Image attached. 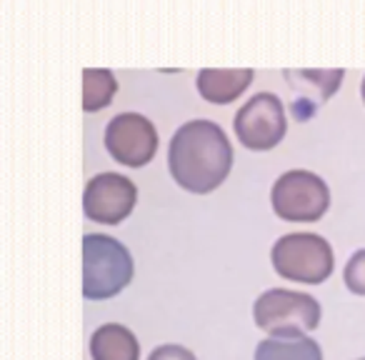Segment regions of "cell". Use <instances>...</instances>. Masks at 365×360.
<instances>
[{
  "mask_svg": "<svg viewBox=\"0 0 365 360\" xmlns=\"http://www.w3.org/2000/svg\"><path fill=\"white\" fill-rule=\"evenodd\" d=\"M168 168L182 190L205 195L223 185L233 168V145L213 120L182 123L168 145Z\"/></svg>",
  "mask_w": 365,
  "mask_h": 360,
  "instance_id": "6da1fadb",
  "label": "cell"
},
{
  "mask_svg": "<svg viewBox=\"0 0 365 360\" xmlns=\"http://www.w3.org/2000/svg\"><path fill=\"white\" fill-rule=\"evenodd\" d=\"M133 255L120 240L103 233L83 238V295L88 300L115 298L133 280Z\"/></svg>",
  "mask_w": 365,
  "mask_h": 360,
  "instance_id": "7a4b0ae2",
  "label": "cell"
},
{
  "mask_svg": "<svg viewBox=\"0 0 365 360\" xmlns=\"http://www.w3.org/2000/svg\"><path fill=\"white\" fill-rule=\"evenodd\" d=\"M270 260L280 278L305 285H320L335 268L333 248L318 233H288L275 240Z\"/></svg>",
  "mask_w": 365,
  "mask_h": 360,
  "instance_id": "3957f363",
  "label": "cell"
},
{
  "mask_svg": "<svg viewBox=\"0 0 365 360\" xmlns=\"http://www.w3.org/2000/svg\"><path fill=\"white\" fill-rule=\"evenodd\" d=\"M253 320L268 335H305L320 325V303L308 293L270 288L255 300Z\"/></svg>",
  "mask_w": 365,
  "mask_h": 360,
  "instance_id": "277c9868",
  "label": "cell"
},
{
  "mask_svg": "<svg viewBox=\"0 0 365 360\" xmlns=\"http://www.w3.org/2000/svg\"><path fill=\"white\" fill-rule=\"evenodd\" d=\"M270 203L280 220L315 223L330 208V190L323 178L310 170H288L270 190Z\"/></svg>",
  "mask_w": 365,
  "mask_h": 360,
  "instance_id": "5b68a950",
  "label": "cell"
},
{
  "mask_svg": "<svg viewBox=\"0 0 365 360\" xmlns=\"http://www.w3.org/2000/svg\"><path fill=\"white\" fill-rule=\"evenodd\" d=\"M235 135L248 150H270L285 138V108L275 93H255L235 113Z\"/></svg>",
  "mask_w": 365,
  "mask_h": 360,
  "instance_id": "8992f818",
  "label": "cell"
},
{
  "mask_svg": "<svg viewBox=\"0 0 365 360\" xmlns=\"http://www.w3.org/2000/svg\"><path fill=\"white\" fill-rule=\"evenodd\" d=\"M138 188L120 173H101L91 178L83 190V213L88 220L103 225H118L133 213Z\"/></svg>",
  "mask_w": 365,
  "mask_h": 360,
  "instance_id": "52a82bcc",
  "label": "cell"
},
{
  "mask_svg": "<svg viewBox=\"0 0 365 360\" xmlns=\"http://www.w3.org/2000/svg\"><path fill=\"white\" fill-rule=\"evenodd\" d=\"M106 148L120 165L143 168L158 150V130L140 113H120L108 123Z\"/></svg>",
  "mask_w": 365,
  "mask_h": 360,
  "instance_id": "ba28073f",
  "label": "cell"
},
{
  "mask_svg": "<svg viewBox=\"0 0 365 360\" xmlns=\"http://www.w3.org/2000/svg\"><path fill=\"white\" fill-rule=\"evenodd\" d=\"M253 83V71L250 68H203L198 73V93L208 103L215 106H225L233 103L248 91Z\"/></svg>",
  "mask_w": 365,
  "mask_h": 360,
  "instance_id": "9c48e42d",
  "label": "cell"
},
{
  "mask_svg": "<svg viewBox=\"0 0 365 360\" xmlns=\"http://www.w3.org/2000/svg\"><path fill=\"white\" fill-rule=\"evenodd\" d=\"M91 358L93 360H138L140 358V343L130 328L120 323H106L93 333L91 338Z\"/></svg>",
  "mask_w": 365,
  "mask_h": 360,
  "instance_id": "30bf717a",
  "label": "cell"
},
{
  "mask_svg": "<svg viewBox=\"0 0 365 360\" xmlns=\"http://www.w3.org/2000/svg\"><path fill=\"white\" fill-rule=\"evenodd\" d=\"M288 86L298 93V103L295 108H300L303 103H313L320 106L323 101H328L335 91L340 88V81H343V71L335 68V71H285L283 73Z\"/></svg>",
  "mask_w": 365,
  "mask_h": 360,
  "instance_id": "8fae6325",
  "label": "cell"
},
{
  "mask_svg": "<svg viewBox=\"0 0 365 360\" xmlns=\"http://www.w3.org/2000/svg\"><path fill=\"white\" fill-rule=\"evenodd\" d=\"M255 360H323V350L313 338L298 335H270L255 348Z\"/></svg>",
  "mask_w": 365,
  "mask_h": 360,
  "instance_id": "7c38bea8",
  "label": "cell"
},
{
  "mask_svg": "<svg viewBox=\"0 0 365 360\" xmlns=\"http://www.w3.org/2000/svg\"><path fill=\"white\" fill-rule=\"evenodd\" d=\"M118 91V81L113 71L106 68H86L83 71V110L98 113L113 103Z\"/></svg>",
  "mask_w": 365,
  "mask_h": 360,
  "instance_id": "4fadbf2b",
  "label": "cell"
},
{
  "mask_svg": "<svg viewBox=\"0 0 365 360\" xmlns=\"http://www.w3.org/2000/svg\"><path fill=\"white\" fill-rule=\"evenodd\" d=\"M343 280H345V288L353 295H365V248L355 250L348 258L343 270Z\"/></svg>",
  "mask_w": 365,
  "mask_h": 360,
  "instance_id": "5bb4252c",
  "label": "cell"
},
{
  "mask_svg": "<svg viewBox=\"0 0 365 360\" xmlns=\"http://www.w3.org/2000/svg\"><path fill=\"white\" fill-rule=\"evenodd\" d=\"M148 360H195V355L182 345H158Z\"/></svg>",
  "mask_w": 365,
  "mask_h": 360,
  "instance_id": "9a60e30c",
  "label": "cell"
},
{
  "mask_svg": "<svg viewBox=\"0 0 365 360\" xmlns=\"http://www.w3.org/2000/svg\"><path fill=\"white\" fill-rule=\"evenodd\" d=\"M360 96H363V103H365V78H363V83H360Z\"/></svg>",
  "mask_w": 365,
  "mask_h": 360,
  "instance_id": "2e32d148",
  "label": "cell"
},
{
  "mask_svg": "<svg viewBox=\"0 0 365 360\" xmlns=\"http://www.w3.org/2000/svg\"><path fill=\"white\" fill-rule=\"evenodd\" d=\"M358 360H365V358H358Z\"/></svg>",
  "mask_w": 365,
  "mask_h": 360,
  "instance_id": "e0dca14e",
  "label": "cell"
}]
</instances>
